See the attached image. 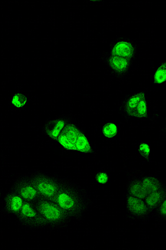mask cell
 Masks as SVG:
<instances>
[{
    "label": "cell",
    "instance_id": "1",
    "mask_svg": "<svg viewBox=\"0 0 166 250\" xmlns=\"http://www.w3.org/2000/svg\"><path fill=\"white\" fill-rule=\"evenodd\" d=\"M54 201L71 220L81 218L91 203L90 196L84 189L66 184H63Z\"/></svg>",
    "mask_w": 166,
    "mask_h": 250
},
{
    "label": "cell",
    "instance_id": "2",
    "mask_svg": "<svg viewBox=\"0 0 166 250\" xmlns=\"http://www.w3.org/2000/svg\"><path fill=\"white\" fill-rule=\"evenodd\" d=\"M34 204L41 220L43 229H61L70 224V217L54 200L41 198Z\"/></svg>",
    "mask_w": 166,
    "mask_h": 250
},
{
    "label": "cell",
    "instance_id": "3",
    "mask_svg": "<svg viewBox=\"0 0 166 250\" xmlns=\"http://www.w3.org/2000/svg\"><path fill=\"white\" fill-rule=\"evenodd\" d=\"M57 141L63 148L68 150L78 151L84 154L92 151L90 141L86 135L74 125H66Z\"/></svg>",
    "mask_w": 166,
    "mask_h": 250
},
{
    "label": "cell",
    "instance_id": "4",
    "mask_svg": "<svg viewBox=\"0 0 166 250\" xmlns=\"http://www.w3.org/2000/svg\"><path fill=\"white\" fill-rule=\"evenodd\" d=\"M41 198L54 200L63 184L53 177L36 173L30 177Z\"/></svg>",
    "mask_w": 166,
    "mask_h": 250
},
{
    "label": "cell",
    "instance_id": "5",
    "mask_svg": "<svg viewBox=\"0 0 166 250\" xmlns=\"http://www.w3.org/2000/svg\"><path fill=\"white\" fill-rule=\"evenodd\" d=\"M15 217L18 224L23 228L43 229L41 220L34 204L25 202L21 211Z\"/></svg>",
    "mask_w": 166,
    "mask_h": 250
},
{
    "label": "cell",
    "instance_id": "6",
    "mask_svg": "<svg viewBox=\"0 0 166 250\" xmlns=\"http://www.w3.org/2000/svg\"><path fill=\"white\" fill-rule=\"evenodd\" d=\"M12 189L27 203L34 204L41 199L31 178H19L16 181Z\"/></svg>",
    "mask_w": 166,
    "mask_h": 250
},
{
    "label": "cell",
    "instance_id": "7",
    "mask_svg": "<svg viewBox=\"0 0 166 250\" xmlns=\"http://www.w3.org/2000/svg\"><path fill=\"white\" fill-rule=\"evenodd\" d=\"M25 203L22 197L11 189L3 200V211L7 215L15 216L21 211Z\"/></svg>",
    "mask_w": 166,
    "mask_h": 250
},
{
    "label": "cell",
    "instance_id": "8",
    "mask_svg": "<svg viewBox=\"0 0 166 250\" xmlns=\"http://www.w3.org/2000/svg\"><path fill=\"white\" fill-rule=\"evenodd\" d=\"M127 208L132 215H144L147 213L148 208L143 199L129 195L127 199Z\"/></svg>",
    "mask_w": 166,
    "mask_h": 250
},
{
    "label": "cell",
    "instance_id": "9",
    "mask_svg": "<svg viewBox=\"0 0 166 250\" xmlns=\"http://www.w3.org/2000/svg\"><path fill=\"white\" fill-rule=\"evenodd\" d=\"M111 52L112 56L129 59L134 54V48L130 42L121 41L113 47Z\"/></svg>",
    "mask_w": 166,
    "mask_h": 250
},
{
    "label": "cell",
    "instance_id": "10",
    "mask_svg": "<svg viewBox=\"0 0 166 250\" xmlns=\"http://www.w3.org/2000/svg\"><path fill=\"white\" fill-rule=\"evenodd\" d=\"M128 191L129 195L140 199H145L148 195V193L143 184L139 181H135V182L131 183L129 185Z\"/></svg>",
    "mask_w": 166,
    "mask_h": 250
},
{
    "label": "cell",
    "instance_id": "11",
    "mask_svg": "<svg viewBox=\"0 0 166 250\" xmlns=\"http://www.w3.org/2000/svg\"><path fill=\"white\" fill-rule=\"evenodd\" d=\"M109 62L112 69L117 72H124L127 70L129 65L128 59L118 56H112Z\"/></svg>",
    "mask_w": 166,
    "mask_h": 250
},
{
    "label": "cell",
    "instance_id": "12",
    "mask_svg": "<svg viewBox=\"0 0 166 250\" xmlns=\"http://www.w3.org/2000/svg\"><path fill=\"white\" fill-rule=\"evenodd\" d=\"M141 182L147 191L148 195L149 193L160 190V185L159 181L153 177H145Z\"/></svg>",
    "mask_w": 166,
    "mask_h": 250
},
{
    "label": "cell",
    "instance_id": "13",
    "mask_svg": "<svg viewBox=\"0 0 166 250\" xmlns=\"http://www.w3.org/2000/svg\"><path fill=\"white\" fill-rule=\"evenodd\" d=\"M64 121L58 120L55 122L54 126L48 129L47 134L51 139L57 140L63 129L66 127Z\"/></svg>",
    "mask_w": 166,
    "mask_h": 250
},
{
    "label": "cell",
    "instance_id": "14",
    "mask_svg": "<svg viewBox=\"0 0 166 250\" xmlns=\"http://www.w3.org/2000/svg\"><path fill=\"white\" fill-rule=\"evenodd\" d=\"M145 98L144 93H137L133 95L129 99L127 103V111L129 114L133 115L135 111L136 108L138 105L141 100Z\"/></svg>",
    "mask_w": 166,
    "mask_h": 250
},
{
    "label": "cell",
    "instance_id": "15",
    "mask_svg": "<svg viewBox=\"0 0 166 250\" xmlns=\"http://www.w3.org/2000/svg\"><path fill=\"white\" fill-rule=\"evenodd\" d=\"M163 193L160 190L149 193L145 199V203L148 208H154L159 205L163 198Z\"/></svg>",
    "mask_w": 166,
    "mask_h": 250
},
{
    "label": "cell",
    "instance_id": "16",
    "mask_svg": "<svg viewBox=\"0 0 166 250\" xmlns=\"http://www.w3.org/2000/svg\"><path fill=\"white\" fill-rule=\"evenodd\" d=\"M154 82L157 84L166 82V62L162 64L157 68L153 76Z\"/></svg>",
    "mask_w": 166,
    "mask_h": 250
},
{
    "label": "cell",
    "instance_id": "17",
    "mask_svg": "<svg viewBox=\"0 0 166 250\" xmlns=\"http://www.w3.org/2000/svg\"><path fill=\"white\" fill-rule=\"evenodd\" d=\"M102 132L105 138L112 139L115 138L118 133V128L114 123H108L104 125Z\"/></svg>",
    "mask_w": 166,
    "mask_h": 250
},
{
    "label": "cell",
    "instance_id": "18",
    "mask_svg": "<svg viewBox=\"0 0 166 250\" xmlns=\"http://www.w3.org/2000/svg\"><path fill=\"white\" fill-rule=\"evenodd\" d=\"M148 115V104L145 98L141 100L137 105L133 116L138 117L140 118H145Z\"/></svg>",
    "mask_w": 166,
    "mask_h": 250
},
{
    "label": "cell",
    "instance_id": "19",
    "mask_svg": "<svg viewBox=\"0 0 166 250\" xmlns=\"http://www.w3.org/2000/svg\"><path fill=\"white\" fill-rule=\"evenodd\" d=\"M27 103L26 97L22 94H16L11 100V103L15 107L22 108L25 106Z\"/></svg>",
    "mask_w": 166,
    "mask_h": 250
},
{
    "label": "cell",
    "instance_id": "20",
    "mask_svg": "<svg viewBox=\"0 0 166 250\" xmlns=\"http://www.w3.org/2000/svg\"><path fill=\"white\" fill-rule=\"evenodd\" d=\"M139 151L142 156L148 157L151 154V147L147 143H141L139 145Z\"/></svg>",
    "mask_w": 166,
    "mask_h": 250
},
{
    "label": "cell",
    "instance_id": "21",
    "mask_svg": "<svg viewBox=\"0 0 166 250\" xmlns=\"http://www.w3.org/2000/svg\"><path fill=\"white\" fill-rule=\"evenodd\" d=\"M96 180L100 184H105L108 182L109 176L106 172H100L96 175Z\"/></svg>",
    "mask_w": 166,
    "mask_h": 250
},
{
    "label": "cell",
    "instance_id": "22",
    "mask_svg": "<svg viewBox=\"0 0 166 250\" xmlns=\"http://www.w3.org/2000/svg\"><path fill=\"white\" fill-rule=\"evenodd\" d=\"M160 212L161 214L166 216V199L161 203L160 207Z\"/></svg>",
    "mask_w": 166,
    "mask_h": 250
}]
</instances>
